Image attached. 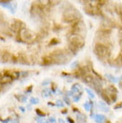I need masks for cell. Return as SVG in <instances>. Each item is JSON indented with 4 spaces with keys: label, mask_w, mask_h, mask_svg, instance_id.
Listing matches in <instances>:
<instances>
[{
    "label": "cell",
    "mask_w": 122,
    "mask_h": 123,
    "mask_svg": "<svg viewBox=\"0 0 122 123\" xmlns=\"http://www.w3.org/2000/svg\"><path fill=\"white\" fill-rule=\"evenodd\" d=\"M76 119H77L78 123H85L86 122V117H85V115L83 113H80V112H79V113L77 114Z\"/></svg>",
    "instance_id": "d6986e66"
},
{
    "label": "cell",
    "mask_w": 122,
    "mask_h": 123,
    "mask_svg": "<svg viewBox=\"0 0 122 123\" xmlns=\"http://www.w3.org/2000/svg\"><path fill=\"white\" fill-rule=\"evenodd\" d=\"M6 31H11L9 30L8 22H6L5 18V14L2 12H0V33H6L7 34Z\"/></svg>",
    "instance_id": "ba28073f"
},
{
    "label": "cell",
    "mask_w": 122,
    "mask_h": 123,
    "mask_svg": "<svg viewBox=\"0 0 122 123\" xmlns=\"http://www.w3.org/2000/svg\"><path fill=\"white\" fill-rule=\"evenodd\" d=\"M70 68H72V69L79 68V63H78V62H72L70 63Z\"/></svg>",
    "instance_id": "74e56055"
},
{
    "label": "cell",
    "mask_w": 122,
    "mask_h": 123,
    "mask_svg": "<svg viewBox=\"0 0 122 123\" xmlns=\"http://www.w3.org/2000/svg\"><path fill=\"white\" fill-rule=\"evenodd\" d=\"M41 95H42L43 97H48L49 95H51V89L49 88H44L41 92Z\"/></svg>",
    "instance_id": "7402d4cb"
},
{
    "label": "cell",
    "mask_w": 122,
    "mask_h": 123,
    "mask_svg": "<svg viewBox=\"0 0 122 123\" xmlns=\"http://www.w3.org/2000/svg\"><path fill=\"white\" fill-rule=\"evenodd\" d=\"M82 79H83L84 83H85V84H91V83H93V82H94V80H95V78L93 77V75L88 74V73L85 74Z\"/></svg>",
    "instance_id": "2e32d148"
},
{
    "label": "cell",
    "mask_w": 122,
    "mask_h": 123,
    "mask_svg": "<svg viewBox=\"0 0 122 123\" xmlns=\"http://www.w3.org/2000/svg\"><path fill=\"white\" fill-rule=\"evenodd\" d=\"M35 111H36V113H37V117H39V118H44L45 116H46V113H44L43 111H40V109H36Z\"/></svg>",
    "instance_id": "f1b7e54d"
},
{
    "label": "cell",
    "mask_w": 122,
    "mask_h": 123,
    "mask_svg": "<svg viewBox=\"0 0 122 123\" xmlns=\"http://www.w3.org/2000/svg\"><path fill=\"white\" fill-rule=\"evenodd\" d=\"M55 64V62H54V60L51 56L49 55H46L44 56L42 58V62H41V65L43 66H49V65H53Z\"/></svg>",
    "instance_id": "4fadbf2b"
},
{
    "label": "cell",
    "mask_w": 122,
    "mask_h": 123,
    "mask_svg": "<svg viewBox=\"0 0 122 123\" xmlns=\"http://www.w3.org/2000/svg\"><path fill=\"white\" fill-rule=\"evenodd\" d=\"M29 75H30V71H20V78H21V79H24V78L29 77Z\"/></svg>",
    "instance_id": "d4e9b609"
},
{
    "label": "cell",
    "mask_w": 122,
    "mask_h": 123,
    "mask_svg": "<svg viewBox=\"0 0 122 123\" xmlns=\"http://www.w3.org/2000/svg\"><path fill=\"white\" fill-rule=\"evenodd\" d=\"M81 95H82V92L78 94V95H74L72 97H73V101L74 102H78L80 100V97H81Z\"/></svg>",
    "instance_id": "1f68e13d"
},
{
    "label": "cell",
    "mask_w": 122,
    "mask_h": 123,
    "mask_svg": "<svg viewBox=\"0 0 122 123\" xmlns=\"http://www.w3.org/2000/svg\"><path fill=\"white\" fill-rule=\"evenodd\" d=\"M12 81H13V80H12V78L11 76H9V75H3L2 79L0 80V85L3 88L4 86H6L10 85V84H12Z\"/></svg>",
    "instance_id": "8fae6325"
},
{
    "label": "cell",
    "mask_w": 122,
    "mask_h": 123,
    "mask_svg": "<svg viewBox=\"0 0 122 123\" xmlns=\"http://www.w3.org/2000/svg\"><path fill=\"white\" fill-rule=\"evenodd\" d=\"M119 86H120V87L122 88V82H120V83H119Z\"/></svg>",
    "instance_id": "816d5d0a"
},
{
    "label": "cell",
    "mask_w": 122,
    "mask_h": 123,
    "mask_svg": "<svg viewBox=\"0 0 122 123\" xmlns=\"http://www.w3.org/2000/svg\"><path fill=\"white\" fill-rule=\"evenodd\" d=\"M67 51L70 53V55H76L77 53L79 51V49L78 47H76L75 46H73V45H71V44H68Z\"/></svg>",
    "instance_id": "ac0fdd59"
},
{
    "label": "cell",
    "mask_w": 122,
    "mask_h": 123,
    "mask_svg": "<svg viewBox=\"0 0 122 123\" xmlns=\"http://www.w3.org/2000/svg\"><path fill=\"white\" fill-rule=\"evenodd\" d=\"M99 94H100V95H101L102 98L104 99V101L106 102L108 105L111 104V102H110V97H109V94H108V92L106 91V89H104V88H102V89L100 90Z\"/></svg>",
    "instance_id": "5bb4252c"
},
{
    "label": "cell",
    "mask_w": 122,
    "mask_h": 123,
    "mask_svg": "<svg viewBox=\"0 0 122 123\" xmlns=\"http://www.w3.org/2000/svg\"><path fill=\"white\" fill-rule=\"evenodd\" d=\"M0 6L6 8V9L10 10L12 12H15L14 5H13V2H12V1H0Z\"/></svg>",
    "instance_id": "7c38bea8"
},
{
    "label": "cell",
    "mask_w": 122,
    "mask_h": 123,
    "mask_svg": "<svg viewBox=\"0 0 122 123\" xmlns=\"http://www.w3.org/2000/svg\"><path fill=\"white\" fill-rule=\"evenodd\" d=\"M109 97L110 99V102H116L117 94H115V93H109Z\"/></svg>",
    "instance_id": "83f0119b"
},
{
    "label": "cell",
    "mask_w": 122,
    "mask_h": 123,
    "mask_svg": "<svg viewBox=\"0 0 122 123\" xmlns=\"http://www.w3.org/2000/svg\"><path fill=\"white\" fill-rule=\"evenodd\" d=\"M27 109H29V111H30V110L31 109V105H28V106H27Z\"/></svg>",
    "instance_id": "c3c4849f"
},
{
    "label": "cell",
    "mask_w": 122,
    "mask_h": 123,
    "mask_svg": "<svg viewBox=\"0 0 122 123\" xmlns=\"http://www.w3.org/2000/svg\"><path fill=\"white\" fill-rule=\"evenodd\" d=\"M17 58V63L19 64H22V65H29L30 64V60L28 57L25 54L21 53V54H19L18 55L16 56Z\"/></svg>",
    "instance_id": "30bf717a"
},
{
    "label": "cell",
    "mask_w": 122,
    "mask_h": 123,
    "mask_svg": "<svg viewBox=\"0 0 122 123\" xmlns=\"http://www.w3.org/2000/svg\"><path fill=\"white\" fill-rule=\"evenodd\" d=\"M15 98L17 99L19 102H21V103H25V102L27 101V97H26V95H16Z\"/></svg>",
    "instance_id": "603a6c76"
},
{
    "label": "cell",
    "mask_w": 122,
    "mask_h": 123,
    "mask_svg": "<svg viewBox=\"0 0 122 123\" xmlns=\"http://www.w3.org/2000/svg\"><path fill=\"white\" fill-rule=\"evenodd\" d=\"M51 91H53V92H55L56 90L58 89L57 88V85L55 83V82H51Z\"/></svg>",
    "instance_id": "836d02e7"
},
{
    "label": "cell",
    "mask_w": 122,
    "mask_h": 123,
    "mask_svg": "<svg viewBox=\"0 0 122 123\" xmlns=\"http://www.w3.org/2000/svg\"><path fill=\"white\" fill-rule=\"evenodd\" d=\"M55 105H56L57 107H63L64 103H63V101H61V100H57L56 103H55Z\"/></svg>",
    "instance_id": "e575fe53"
},
{
    "label": "cell",
    "mask_w": 122,
    "mask_h": 123,
    "mask_svg": "<svg viewBox=\"0 0 122 123\" xmlns=\"http://www.w3.org/2000/svg\"><path fill=\"white\" fill-rule=\"evenodd\" d=\"M48 121L50 123H55V122H56V120H55V117H49Z\"/></svg>",
    "instance_id": "f35d334b"
},
{
    "label": "cell",
    "mask_w": 122,
    "mask_h": 123,
    "mask_svg": "<svg viewBox=\"0 0 122 123\" xmlns=\"http://www.w3.org/2000/svg\"><path fill=\"white\" fill-rule=\"evenodd\" d=\"M50 83H51L50 80H45L44 82H42V86H46V85H48V84H50Z\"/></svg>",
    "instance_id": "60d3db41"
},
{
    "label": "cell",
    "mask_w": 122,
    "mask_h": 123,
    "mask_svg": "<svg viewBox=\"0 0 122 123\" xmlns=\"http://www.w3.org/2000/svg\"><path fill=\"white\" fill-rule=\"evenodd\" d=\"M59 43H60V41L57 38H52V40L49 43V46H55V45H57Z\"/></svg>",
    "instance_id": "f546056e"
},
{
    "label": "cell",
    "mask_w": 122,
    "mask_h": 123,
    "mask_svg": "<svg viewBox=\"0 0 122 123\" xmlns=\"http://www.w3.org/2000/svg\"><path fill=\"white\" fill-rule=\"evenodd\" d=\"M3 75H4V74L2 73V72H1V71H0V80H1V79H2V77H3Z\"/></svg>",
    "instance_id": "681fc988"
},
{
    "label": "cell",
    "mask_w": 122,
    "mask_h": 123,
    "mask_svg": "<svg viewBox=\"0 0 122 123\" xmlns=\"http://www.w3.org/2000/svg\"><path fill=\"white\" fill-rule=\"evenodd\" d=\"M19 110H20L21 112H25V111H26V110H25V107H23V106H20V107H19Z\"/></svg>",
    "instance_id": "7bdbcfd3"
},
{
    "label": "cell",
    "mask_w": 122,
    "mask_h": 123,
    "mask_svg": "<svg viewBox=\"0 0 122 123\" xmlns=\"http://www.w3.org/2000/svg\"><path fill=\"white\" fill-rule=\"evenodd\" d=\"M114 63H115L117 66H120V67L122 66V50L120 51V53H119V56L114 60Z\"/></svg>",
    "instance_id": "44dd1931"
},
{
    "label": "cell",
    "mask_w": 122,
    "mask_h": 123,
    "mask_svg": "<svg viewBox=\"0 0 122 123\" xmlns=\"http://www.w3.org/2000/svg\"><path fill=\"white\" fill-rule=\"evenodd\" d=\"M2 92V86H1V85H0V93Z\"/></svg>",
    "instance_id": "f907efd6"
},
{
    "label": "cell",
    "mask_w": 122,
    "mask_h": 123,
    "mask_svg": "<svg viewBox=\"0 0 122 123\" xmlns=\"http://www.w3.org/2000/svg\"><path fill=\"white\" fill-rule=\"evenodd\" d=\"M122 107V102L121 103H119V104H118V105H115V109H119V108H121Z\"/></svg>",
    "instance_id": "b9f144b4"
},
{
    "label": "cell",
    "mask_w": 122,
    "mask_h": 123,
    "mask_svg": "<svg viewBox=\"0 0 122 123\" xmlns=\"http://www.w3.org/2000/svg\"><path fill=\"white\" fill-rule=\"evenodd\" d=\"M30 105H37V104H39V99L37 98V97H31L30 99Z\"/></svg>",
    "instance_id": "4316f807"
},
{
    "label": "cell",
    "mask_w": 122,
    "mask_h": 123,
    "mask_svg": "<svg viewBox=\"0 0 122 123\" xmlns=\"http://www.w3.org/2000/svg\"><path fill=\"white\" fill-rule=\"evenodd\" d=\"M70 53L64 49H55L49 55L54 60L55 64H64L70 59Z\"/></svg>",
    "instance_id": "7a4b0ae2"
},
{
    "label": "cell",
    "mask_w": 122,
    "mask_h": 123,
    "mask_svg": "<svg viewBox=\"0 0 122 123\" xmlns=\"http://www.w3.org/2000/svg\"><path fill=\"white\" fill-rule=\"evenodd\" d=\"M85 91H86V93L88 94V95L91 97V98H95V94H94V92H93L91 89H89V88H85Z\"/></svg>",
    "instance_id": "d6a6232c"
},
{
    "label": "cell",
    "mask_w": 122,
    "mask_h": 123,
    "mask_svg": "<svg viewBox=\"0 0 122 123\" xmlns=\"http://www.w3.org/2000/svg\"><path fill=\"white\" fill-rule=\"evenodd\" d=\"M68 41H69V44L73 45L76 47H78L79 49H81L83 46H85V39H84V37L79 36V35H77V34H70V36H69Z\"/></svg>",
    "instance_id": "8992f818"
},
{
    "label": "cell",
    "mask_w": 122,
    "mask_h": 123,
    "mask_svg": "<svg viewBox=\"0 0 122 123\" xmlns=\"http://www.w3.org/2000/svg\"><path fill=\"white\" fill-rule=\"evenodd\" d=\"M8 26H9L10 31L16 34H18L21 30L27 28L24 22L20 21V20H17V19H12V20L8 22Z\"/></svg>",
    "instance_id": "5b68a950"
},
{
    "label": "cell",
    "mask_w": 122,
    "mask_h": 123,
    "mask_svg": "<svg viewBox=\"0 0 122 123\" xmlns=\"http://www.w3.org/2000/svg\"><path fill=\"white\" fill-rule=\"evenodd\" d=\"M43 123H50V122H49L48 120H47V121H44V122H43Z\"/></svg>",
    "instance_id": "f5cc1de1"
},
{
    "label": "cell",
    "mask_w": 122,
    "mask_h": 123,
    "mask_svg": "<svg viewBox=\"0 0 122 123\" xmlns=\"http://www.w3.org/2000/svg\"><path fill=\"white\" fill-rule=\"evenodd\" d=\"M117 12H118V14H119V18L120 20L122 21V6H119V7H117Z\"/></svg>",
    "instance_id": "4dcf8cb0"
},
{
    "label": "cell",
    "mask_w": 122,
    "mask_h": 123,
    "mask_svg": "<svg viewBox=\"0 0 122 123\" xmlns=\"http://www.w3.org/2000/svg\"><path fill=\"white\" fill-rule=\"evenodd\" d=\"M11 123H20L18 119H14V120H11Z\"/></svg>",
    "instance_id": "ee69618b"
},
{
    "label": "cell",
    "mask_w": 122,
    "mask_h": 123,
    "mask_svg": "<svg viewBox=\"0 0 122 123\" xmlns=\"http://www.w3.org/2000/svg\"><path fill=\"white\" fill-rule=\"evenodd\" d=\"M106 78L110 80V81H111V82H117V81H118V79L115 78L113 75H111V74H107Z\"/></svg>",
    "instance_id": "484cf974"
},
{
    "label": "cell",
    "mask_w": 122,
    "mask_h": 123,
    "mask_svg": "<svg viewBox=\"0 0 122 123\" xmlns=\"http://www.w3.org/2000/svg\"><path fill=\"white\" fill-rule=\"evenodd\" d=\"M67 112H68L67 109H64V110H62V111H61V113H62V114H66Z\"/></svg>",
    "instance_id": "f6af8a7d"
},
{
    "label": "cell",
    "mask_w": 122,
    "mask_h": 123,
    "mask_svg": "<svg viewBox=\"0 0 122 123\" xmlns=\"http://www.w3.org/2000/svg\"><path fill=\"white\" fill-rule=\"evenodd\" d=\"M106 91L107 92H109V93H115V94L118 93L117 88L114 86H112V85H110V86H108V88L106 89Z\"/></svg>",
    "instance_id": "cb8c5ba5"
},
{
    "label": "cell",
    "mask_w": 122,
    "mask_h": 123,
    "mask_svg": "<svg viewBox=\"0 0 122 123\" xmlns=\"http://www.w3.org/2000/svg\"><path fill=\"white\" fill-rule=\"evenodd\" d=\"M94 119H95V122H96V123H104V122H106V117L104 116V114H95V117H94Z\"/></svg>",
    "instance_id": "e0dca14e"
},
{
    "label": "cell",
    "mask_w": 122,
    "mask_h": 123,
    "mask_svg": "<svg viewBox=\"0 0 122 123\" xmlns=\"http://www.w3.org/2000/svg\"><path fill=\"white\" fill-rule=\"evenodd\" d=\"M81 88H82V86H81L80 84L75 83L71 86V92L73 93L74 95H78V94L81 93Z\"/></svg>",
    "instance_id": "9a60e30c"
},
{
    "label": "cell",
    "mask_w": 122,
    "mask_h": 123,
    "mask_svg": "<svg viewBox=\"0 0 122 123\" xmlns=\"http://www.w3.org/2000/svg\"><path fill=\"white\" fill-rule=\"evenodd\" d=\"M18 37L20 38V42L24 43H32L36 40V35L28 28L21 30L18 33Z\"/></svg>",
    "instance_id": "3957f363"
},
{
    "label": "cell",
    "mask_w": 122,
    "mask_h": 123,
    "mask_svg": "<svg viewBox=\"0 0 122 123\" xmlns=\"http://www.w3.org/2000/svg\"><path fill=\"white\" fill-rule=\"evenodd\" d=\"M71 29H72V33L73 34L79 35V36L84 37L85 31V25L81 19H79V20L76 21L75 22H73Z\"/></svg>",
    "instance_id": "52a82bcc"
},
{
    "label": "cell",
    "mask_w": 122,
    "mask_h": 123,
    "mask_svg": "<svg viewBox=\"0 0 122 123\" xmlns=\"http://www.w3.org/2000/svg\"><path fill=\"white\" fill-rule=\"evenodd\" d=\"M12 53L9 51H1V55H0V62H2L4 63H7V62H11L12 59Z\"/></svg>",
    "instance_id": "9c48e42d"
},
{
    "label": "cell",
    "mask_w": 122,
    "mask_h": 123,
    "mask_svg": "<svg viewBox=\"0 0 122 123\" xmlns=\"http://www.w3.org/2000/svg\"><path fill=\"white\" fill-rule=\"evenodd\" d=\"M58 123H66V122H65V121H64V120H62V119H59Z\"/></svg>",
    "instance_id": "7dc6e473"
},
{
    "label": "cell",
    "mask_w": 122,
    "mask_h": 123,
    "mask_svg": "<svg viewBox=\"0 0 122 123\" xmlns=\"http://www.w3.org/2000/svg\"><path fill=\"white\" fill-rule=\"evenodd\" d=\"M68 120H69V122H70V123H75V122H74V120H72V119H70V117H68Z\"/></svg>",
    "instance_id": "bcb514c9"
},
{
    "label": "cell",
    "mask_w": 122,
    "mask_h": 123,
    "mask_svg": "<svg viewBox=\"0 0 122 123\" xmlns=\"http://www.w3.org/2000/svg\"><path fill=\"white\" fill-rule=\"evenodd\" d=\"M32 87H33V86H30L27 87V89H26V93H30L31 91H32Z\"/></svg>",
    "instance_id": "ab89813d"
},
{
    "label": "cell",
    "mask_w": 122,
    "mask_h": 123,
    "mask_svg": "<svg viewBox=\"0 0 122 123\" xmlns=\"http://www.w3.org/2000/svg\"><path fill=\"white\" fill-rule=\"evenodd\" d=\"M63 103L64 104H66V105H70V100L67 95H65V96L63 95Z\"/></svg>",
    "instance_id": "d590c367"
},
{
    "label": "cell",
    "mask_w": 122,
    "mask_h": 123,
    "mask_svg": "<svg viewBox=\"0 0 122 123\" xmlns=\"http://www.w3.org/2000/svg\"><path fill=\"white\" fill-rule=\"evenodd\" d=\"M84 108H85V110L86 111H89L90 110H91V106H90V105H89L88 102H87V103H85V104H84Z\"/></svg>",
    "instance_id": "8d00e7d4"
},
{
    "label": "cell",
    "mask_w": 122,
    "mask_h": 123,
    "mask_svg": "<svg viewBox=\"0 0 122 123\" xmlns=\"http://www.w3.org/2000/svg\"><path fill=\"white\" fill-rule=\"evenodd\" d=\"M98 106L100 108V110H102V111H104V112H108L109 110H110L109 107L107 106V104L104 103V102H99V103H98Z\"/></svg>",
    "instance_id": "ffe728a7"
},
{
    "label": "cell",
    "mask_w": 122,
    "mask_h": 123,
    "mask_svg": "<svg viewBox=\"0 0 122 123\" xmlns=\"http://www.w3.org/2000/svg\"><path fill=\"white\" fill-rule=\"evenodd\" d=\"M94 52L99 58H108L110 55V49L104 44L96 43L94 48Z\"/></svg>",
    "instance_id": "277c9868"
},
{
    "label": "cell",
    "mask_w": 122,
    "mask_h": 123,
    "mask_svg": "<svg viewBox=\"0 0 122 123\" xmlns=\"http://www.w3.org/2000/svg\"><path fill=\"white\" fill-rule=\"evenodd\" d=\"M80 17H81V15H80L79 12L76 8H74L72 6H70V5L67 8H65L63 14H62L63 22H66V23H71V24L78 20H79Z\"/></svg>",
    "instance_id": "6da1fadb"
}]
</instances>
